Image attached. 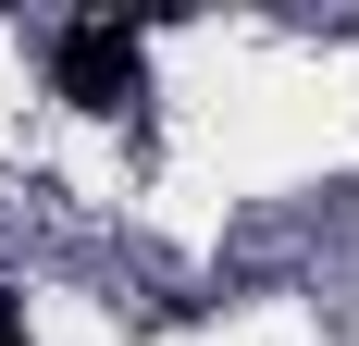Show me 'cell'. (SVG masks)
<instances>
[{
	"label": "cell",
	"mask_w": 359,
	"mask_h": 346,
	"mask_svg": "<svg viewBox=\"0 0 359 346\" xmlns=\"http://www.w3.org/2000/svg\"><path fill=\"white\" fill-rule=\"evenodd\" d=\"M50 87H62L74 111H124V99H137V25H111V13L62 25V50H50Z\"/></svg>",
	"instance_id": "obj_1"
},
{
	"label": "cell",
	"mask_w": 359,
	"mask_h": 346,
	"mask_svg": "<svg viewBox=\"0 0 359 346\" xmlns=\"http://www.w3.org/2000/svg\"><path fill=\"white\" fill-rule=\"evenodd\" d=\"M0 346H37V334H25V310H13V297H0Z\"/></svg>",
	"instance_id": "obj_2"
}]
</instances>
